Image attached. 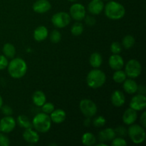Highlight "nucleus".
Here are the masks:
<instances>
[{"label": "nucleus", "instance_id": "f257e3e1", "mask_svg": "<svg viewBox=\"0 0 146 146\" xmlns=\"http://www.w3.org/2000/svg\"><path fill=\"white\" fill-rule=\"evenodd\" d=\"M7 67L9 75L17 79L22 78L27 71V64L21 58H15L11 60Z\"/></svg>", "mask_w": 146, "mask_h": 146}, {"label": "nucleus", "instance_id": "f03ea898", "mask_svg": "<svg viewBox=\"0 0 146 146\" xmlns=\"http://www.w3.org/2000/svg\"><path fill=\"white\" fill-rule=\"evenodd\" d=\"M105 14L108 19L112 20H118L124 17L125 14V7L120 3L111 1L104 7Z\"/></svg>", "mask_w": 146, "mask_h": 146}, {"label": "nucleus", "instance_id": "7ed1b4c3", "mask_svg": "<svg viewBox=\"0 0 146 146\" xmlns=\"http://www.w3.org/2000/svg\"><path fill=\"white\" fill-rule=\"evenodd\" d=\"M32 126L38 132H48L51 127V120L50 116L44 113H39L36 114L33 118Z\"/></svg>", "mask_w": 146, "mask_h": 146}, {"label": "nucleus", "instance_id": "20e7f679", "mask_svg": "<svg viewBox=\"0 0 146 146\" xmlns=\"http://www.w3.org/2000/svg\"><path fill=\"white\" fill-rule=\"evenodd\" d=\"M106 81V76L101 70L95 69L90 71L87 75L86 81L88 86L91 88H98L102 86Z\"/></svg>", "mask_w": 146, "mask_h": 146}, {"label": "nucleus", "instance_id": "39448f33", "mask_svg": "<svg viewBox=\"0 0 146 146\" xmlns=\"http://www.w3.org/2000/svg\"><path fill=\"white\" fill-rule=\"evenodd\" d=\"M128 134L133 143H142L145 139V128L137 124H132L128 129Z\"/></svg>", "mask_w": 146, "mask_h": 146}, {"label": "nucleus", "instance_id": "423d86ee", "mask_svg": "<svg viewBox=\"0 0 146 146\" xmlns=\"http://www.w3.org/2000/svg\"><path fill=\"white\" fill-rule=\"evenodd\" d=\"M80 110L86 118H91L96 114L98 108L95 103L90 99H83L80 102Z\"/></svg>", "mask_w": 146, "mask_h": 146}, {"label": "nucleus", "instance_id": "0eeeda50", "mask_svg": "<svg viewBox=\"0 0 146 146\" xmlns=\"http://www.w3.org/2000/svg\"><path fill=\"white\" fill-rule=\"evenodd\" d=\"M142 71L141 63L135 59H131L128 61L125 68V73L127 76L135 78L139 76Z\"/></svg>", "mask_w": 146, "mask_h": 146}, {"label": "nucleus", "instance_id": "6e6552de", "mask_svg": "<svg viewBox=\"0 0 146 146\" xmlns=\"http://www.w3.org/2000/svg\"><path fill=\"white\" fill-rule=\"evenodd\" d=\"M51 21L54 27L62 29L68 26L71 21V17L66 12H58L54 14L51 18Z\"/></svg>", "mask_w": 146, "mask_h": 146}, {"label": "nucleus", "instance_id": "1a4fd4ad", "mask_svg": "<svg viewBox=\"0 0 146 146\" xmlns=\"http://www.w3.org/2000/svg\"><path fill=\"white\" fill-rule=\"evenodd\" d=\"M70 17L76 21H81L86 17V9L81 4H74L70 7Z\"/></svg>", "mask_w": 146, "mask_h": 146}, {"label": "nucleus", "instance_id": "9d476101", "mask_svg": "<svg viewBox=\"0 0 146 146\" xmlns=\"http://www.w3.org/2000/svg\"><path fill=\"white\" fill-rule=\"evenodd\" d=\"M16 121L11 115H7L1 118L0 121V130L4 133H9L14 129Z\"/></svg>", "mask_w": 146, "mask_h": 146}, {"label": "nucleus", "instance_id": "9b49d317", "mask_svg": "<svg viewBox=\"0 0 146 146\" xmlns=\"http://www.w3.org/2000/svg\"><path fill=\"white\" fill-rule=\"evenodd\" d=\"M146 107V98L145 95L138 94L132 98L130 102V108L135 111H142Z\"/></svg>", "mask_w": 146, "mask_h": 146}, {"label": "nucleus", "instance_id": "f8f14e48", "mask_svg": "<svg viewBox=\"0 0 146 146\" xmlns=\"http://www.w3.org/2000/svg\"><path fill=\"white\" fill-rule=\"evenodd\" d=\"M51 5L48 0H37L33 5V9L35 12L43 14L49 11Z\"/></svg>", "mask_w": 146, "mask_h": 146}, {"label": "nucleus", "instance_id": "ddd939ff", "mask_svg": "<svg viewBox=\"0 0 146 146\" xmlns=\"http://www.w3.org/2000/svg\"><path fill=\"white\" fill-rule=\"evenodd\" d=\"M104 9V4L102 0H92L88 5V10L91 14L98 15Z\"/></svg>", "mask_w": 146, "mask_h": 146}, {"label": "nucleus", "instance_id": "4468645a", "mask_svg": "<svg viewBox=\"0 0 146 146\" xmlns=\"http://www.w3.org/2000/svg\"><path fill=\"white\" fill-rule=\"evenodd\" d=\"M23 138L24 141L31 144H35L39 141V135L36 131L32 130V128H27L23 133Z\"/></svg>", "mask_w": 146, "mask_h": 146}, {"label": "nucleus", "instance_id": "2eb2a0df", "mask_svg": "<svg viewBox=\"0 0 146 146\" xmlns=\"http://www.w3.org/2000/svg\"><path fill=\"white\" fill-rule=\"evenodd\" d=\"M108 64L110 67L113 70H120L123 67V58L118 54H113L111 56L108 60Z\"/></svg>", "mask_w": 146, "mask_h": 146}, {"label": "nucleus", "instance_id": "dca6fc26", "mask_svg": "<svg viewBox=\"0 0 146 146\" xmlns=\"http://www.w3.org/2000/svg\"><path fill=\"white\" fill-rule=\"evenodd\" d=\"M137 118H138L137 111L130 108L125 110V111L124 112L123 115V121L126 125H131L135 123V121L137 120Z\"/></svg>", "mask_w": 146, "mask_h": 146}, {"label": "nucleus", "instance_id": "f3484780", "mask_svg": "<svg viewBox=\"0 0 146 146\" xmlns=\"http://www.w3.org/2000/svg\"><path fill=\"white\" fill-rule=\"evenodd\" d=\"M111 103L115 107H121L125 104V97L121 91H115L111 95Z\"/></svg>", "mask_w": 146, "mask_h": 146}, {"label": "nucleus", "instance_id": "a211bd4d", "mask_svg": "<svg viewBox=\"0 0 146 146\" xmlns=\"http://www.w3.org/2000/svg\"><path fill=\"white\" fill-rule=\"evenodd\" d=\"M115 138V133L114 129L111 128H106L103 131H100L98 133V138L101 142H106V141H111Z\"/></svg>", "mask_w": 146, "mask_h": 146}, {"label": "nucleus", "instance_id": "6ab92c4d", "mask_svg": "<svg viewBox=\"0 0 146 146\" xmlns=\"http://www.w3.org/2000/svg\"><path fill=\"white\" fill-rule=\"evenodd\" d=\"M50 114H51L50 118L51 121L57 124L63 123L66 118V112L62 109H54Z\"/></svg>", "mask_w": 146, "mask_h": 146}, {"label": "nucleus", "instance_id": "aec40b11", "mask_svg": "<svg viewBox=\"0 0 146 146\" xmlns=\"http://www.w3.org/2000/svg\"><path fill=\"white\" fill-rule=\"evenodd\" d=\"M48 35V29L44 26L37 27L34 31V38L37 41H42L47 38Z\"/></svg>", "mask_w": 146, "mask_h": 146}, {"label": "nucleus", "instance_id": "412c9836", "mask_svg": "<svg viewBox=\"0 0 146 146\" xmlns=\"http://www.w3.org/2000/svg\"><path fill=\"white\" fill-rule=\"evenodd\" d=\"M137 88H138V84L134 80L130 78V79H125L123 81V89L128 94H134L137 92Z\"/></svg>", "mask_w": 146, "mask_h": 146}, {"label": "nucleus", "instance_id": "4be33fe9", "mask_svg": "<svg viewBox=\"0 0 146 146\" xmlns=\"http://www.w3.org/2000/svg\"><path fill=\"white\" fill-rule=\"evenodd\" d=\"M46 98L45 94L41 91H35L32 96L33 103L36 106L41 107L46 102Z\"/></svg>", "mask_w": 146, "mask_h": 146}, {"label": "nucleus", "instance_id": "5701e85b", "mask_svg": "<svg viewBox=\"0 0 146 146\" xmlns=\"http://www.w3.org/2000/svg\"><path fill=\"white\" fill-rule=\"evenodd\" d=\"M89 63L94 68H99L103 63V58L101 54L98 52L93 53L89 58Z\"/></svg>", "mask_w": 146, "mask_h": 146}, {"label": "nucleus", "instance_id": "b1692460", "mask_svg": "<svg viewBox=\"0 0 146 146\" xmlns=\"http://www.w3.org/2000/svg\"><path fill=\"white\" fill-rule=\"evenodd\" d=\"M81 141L84 145L87 146H91L94 145L96 142V138L95 135L93 133L89 132L85 133L83 135L82 138H81Z\"/></svg>", "mask_w": 146, "mask_h": 146}, {"label": "nucleus", "instance_id": "393cba45", "mask_svg": "<svg viewBox=\"0 0 146 146\" xmlns=\"http://www.w3.org/2000/svg\"><path fill=\"white\" fill-rule=\"evenodd\" d=\"M3 53L7 58H14L16 54L15 47L10 43H7L3 46Z\"/></svg>", "mask_w": 146, "mask_h": 146}, {"label": "nucleus", "instance_id": "a878e982", "mask_svg": "<svg viewBox=\"0 0 146 146\" xmlns=\"http://www.w3.org/2000/svg\"><path fill=\"white\" fill-rule=\"evenodd\" d=\"M17 123L19 124L20 127L24 128V129L32 127V123L30 121L28 117L24 115H19L18 118H17Z\"/></svg>", "mask_w": 146, "mask_h": 146}, {"label": "nucleus", "instance_id": "bb28decb", "mask_svg": "<svg viewBox=\"0 0 146 146\" xmlns=\"http://www.w3.org/2000/svg\"><path fill=\"white\" fill-rule=\"evenodd\" d=\"M126 74H125V71H121L120 70H116L115 72L114 73L113 75V81L115 82L118 83V84H121V83H123V81L126 79Z\"/></svg>", "mask_w": 146, "mask_h": 146}, {"label": "nucleus", "instance_id": "cd10ccee", "mask_svg": "<svg viewBox=\"0 0 146 146\" xmlns=\"http://www.w3.org/2000/svg\"><path fill=\"white\" fill-rule=\"evenodd\" d=\"M122 44L124 48L129 49L132 48L135 44V38L131 35H126L123 38Z\"/></svg>", "mask_w": 146, "mask_h": 146}, {"label": "nucleus", "instance_id": "c85d7f7f", "mask_svg": "<svg viewBox=\"0 0 146 146\" xmlns=\"http://www.w3.org/2000/svg\"><path fill=\"white\" fill-rule=\"evenodd\" d=\"M71 34L74 36H79L84 31V26L81 23L76 22L71 29Z\"/></svg>", "mask_w": 146, "mask_h": 146}, {"label": "nucleus", "instance_id": "c756f323", "mask_svg": "<svg viewBox=\"0 0 146 146\" xmlns=\"http://www.w3.org/2000/svg\"><path fill=\"white\" fill-rule=\"evenodd\" d=\"M61 39V34L58 30H54L50 34V40L51 42L56 44L58 43Z\"/></svg>", "mask_w": 146, "mask_h": 146}, {"label": "nucleus", "instance_id": "7c9ffc66", "mask_svg": "<svg viewBox=\"0 0 146 146\" xmlns=\"http://www.w3.org/2000/svg\"><path fill=\"white\" fill-rule=\"evenodd\" d=\"M41 110H42L43 113L46 114H50L55 108H54V105L51 103H44L42 106H41Z\"/></svg>", "mask_w": 146, "mask_h": 146}, {"label": "nucleus", "instance_id": "2f4dec72", "mask_svg": "<svg viewBox=\"0 0 146 146\" xmlns=\"http://www.w3.org/2000/svg\"><path fill=\"white\" fill-rule=\"evenodd\" d=\"M115 133V135H118V137H123L126 136L128 135V130L125 128L124 126L122 125H120L118 126L115 130H114Z\"/></svg>", "mask_w": 146, "mask_h": 146}, {"label": "nucleus", "instance_id": "473e14b6", "mask_svg": "<svg viewBox=\"0 0 146 146\" xmlns=\"http://www.w3.org/2000/svg\"><path fill=\"white\" fill-rule=\"evenodd\" d=\"M111 145L113 146H126L127 143L125 140L122 137H118V138H114L112 140Z\"/></svg>", "mask_w": 146, "mask_h": 146}, {"label": "nucleus", "instance_id": "72a5a7b5", "mask_svg": "<svg viewBox=\"0 0 146 146\" xmlns=\"http://www.w3.org/2000/svg\"><path fill=\"white\" fill-rule=\"evenodd\" d=\"M122 51V46L118 42H113L111 45V51L113 54H119Z\"/></svg>", "mask_w": 146, "mask_h": 146}, {"label": "nucleus", "instance_id": "f704fd0d", "mask_svg": "<svg viewBox=\"0 0 146 146\" xmlns=\"http://www.w3.org/2000/svg\"><path fill=\"white\" fill-rule=\"evenodd\" d=\"M106 121L105 118L104 116H98L93 121V124L94 125H95L96 127H98V128H100V127H103L106 124Z\"/></svg>", "mask_w": 146, "mask_h": 146}, {"label": "nucleus", "instance_id": "c9c22d12", "mask_svg": "<svg viewBox=\"0 0 146 146\" xmlns=\"http://www.w3.org/2000/svg\"><path fill=\"white\" fill-rule=\"evenodd\" d=\"M10 144V141L8 137L3 133H0V146H8Z\"/></svg>", "mask_w": 146, "mask_h": 146}, {"label": "nucleus", "instance_id": "e433bc0d", "mask_svg": "<svg viewBox=\"0 0 146 146\" xmlns=\"http://www.w3.org/2000/svg\"><path fill=\"white\" fill-rule=\"evenodd\" d=\"M0 109L1 110V113H2L4 115H5L6 116H7V115H11L13 113L12 108H11L9 106H2Z\"/></svg>", "mask_w": 146, "mask_h": 146}, {"label": "nucleus", "instance_id": "4c0bfd02", "mask_svg": "<svg viewBox=\"0 0 146 146\" xmlns=\"http://www.w3.org/2000/svg\"><path fill=\"white\" fill-rule=\"evenodd\" d=\"M8 60L4 55H0V70L4 69L8 66Z\"/></svg>", "mask_w": 146, "mask_h": 146}, {"label": "nucleus", "instance_id": "58836bf2", "mask_svg": "<svg viewBox=\"0 0 146 146\" xmlns=\"http://www.w3.org/2000/svg\"><path fill=\"white\" fill-rule=\"evenodd\" d=\"M85 18V22L86 24L88 26H90V27H92L94 24H96V19L94 17L92 16H87L86 17H84Z\"/></svg>", "mask_w": 146, "mask_h": 146}, {"label": "nucleus", "instance_id": "ea45409f", "mask_svg": "<svg viewBox=\"0 0 146 146\" xmlns=\"http://www.w3.org/2000/svg\"><path fill=\"white\" fill-rule=\"evenodd\" d=\"M137 92L139 93V94H142V95H145L146 92L145 87L143 85L138 86V88H137Z\"/></svg>", "mask_w": 146, "mask_h": 146}, {"label": "nucleus", "instance_id": "a19ab883", "mask_svg": "<svg viewBox=\"0 0 146 146\" xmlns=\"http://www.w3.org/2000/svg\"><path fill=\"white\" fill-rule=\"evenodd\" d=\"M141 123L143 128H145L146 126V113H143L142 115L141 116Z\"/></svg>", "mask_w": 146, "mask_h": 146}, {"label": "nucleus", "instance_id": "79ce46f5", "mask_svg": "<svg viewBox=\"0 0 146 146\" xmlns=\"http://www.w3.org/2000/svg\"><path fill=\"white\" fill-rule=\"evenodd\" d=\"M91 118H87L84 121V125H86V126H90V125H91Z\"/></svg>", "mask_w": 146, "mask_h": 146}, {"label": "nucleus", "instance_id": "37998d69", "mask_svg": "<svg viewBox=\"0 0 146 146\" xmlns=\"http://www.w3.org/2000/svg\"><path fill=\"white\" fill-rule=\"evenodd\" d=\"M2 106H3V100H2V98H1V96H0V108H1Z\"/></svg>", "mask_w": 146, "mask_h": 146}, {"label": "nucleus", "instance_id": "c03bdc74", "mask_svg": "<svg viewBox=\"0 0 146 146\" xmlns=\"http://www.w3.org/2000/svg\"><path fill=\"white\" fill-rule=\"evenodd\" d=\"M101 145H104V146H107V145L106 143H104L103 142H101V143H98V145H97V146H101Z\"/></svg>", "mask_w": 146, "mask_h": 146}, {"label": "nucleus", "instance_id": "a18cd8bd", "mask_svg": "<svg viewBox=\"0 0 146 146\" xmlns=\"http://www.w3.org/2000/svg\"><path fill=\"white\" fill-rule=\"evenodd\" d=\"M68 1H71V2H74V1H76L77 0H68Z\"/></svg>", "mask_w": 146, "mask_h": 146}, {"label": "nucleus", "instance_id": "49530a36", "mask_svg": "<svg viewBox=\"0 0 146 146\" xmlns=\"http://www.w3.org/2000/svg\"><path fill=\"white\" fill-rule=\"evenodd\" d=\"M102 1H109V0H102Z\"/></svg>", "mask_w": 146, "mask_h": 146}, {"label": "nucleus", "instance_id": "de8ad7c7", "mask_svg": "<svg viewBox=\"0 0 146 146\" xmlns=\"http://www.w3.org/2000/svg\"><path fill=\"white\" fill-rule=\"evenodd\" d=\"M0 132H1V130H0Z\"/></svg>", "mask_w": 146, "mask_h": 146}]
</instances>
